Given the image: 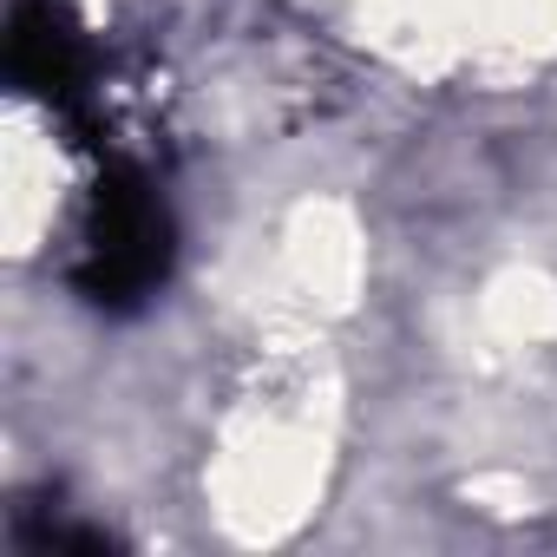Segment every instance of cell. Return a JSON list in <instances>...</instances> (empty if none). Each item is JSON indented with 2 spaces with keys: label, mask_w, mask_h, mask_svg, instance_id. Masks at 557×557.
Masks as SVG:
<instances>
[{
  "label": "cell",
  "mask_w": 557,
  "mask_h": 557,
  "mask_svg": "<svg viewBox=\"0 0 557 557\" xmlns=\"http://www.w3.org/2000/svg\"><path fill=\"white\" fill-rule=\"evenodd\" d=\"M171 269V216L151 197L138 171H106L86 223V256H79V296L99 309H138Z\"/></svg>",
  "instance_id": "cell-1"
},
{
  "label": "cell",
  "mask_w": 557,
  "mask_h": 557,
  "mask_svg": "<svg viewBox=\"0 0 557 557\" xmlns=\"http://www.w3.org/2000/svg\"><path fill=\"white\" fill-rule=\"evenodd\" d=\"M8 73L21 92L73 112L86 92V40L60 0H14L8 14Z\"/></svg>",
  "instance_id": "cell-2"
}]
</instances>
